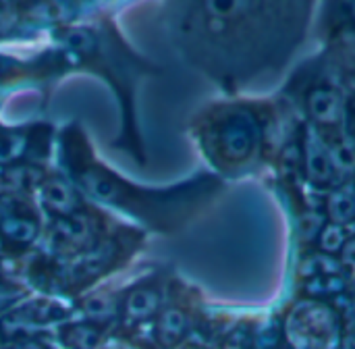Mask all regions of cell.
I'll list each match as a JSON object with an SVG mask.
<instances>
[{
	"label": "cell",
	"mask_w": 355,
	"mask_h": 349,
	"mask_svg": "<svg viewBox=\"0 0 355 349\" xmlns=\"http://www.w3.org/2000/svg\"><path fill=\"white\" fill-rule=\"evenodd\" d=\"M277 117L270 102L237 100L210 108L198 137L208 160L225 173L256 169L272 150Z\"/></svg>",
	"instance_id": "cell-2"
},
{
	"label": "cell",
	"mask_w": 355,
	"mask_h": 349,
	"mask_svg": "<svg viewBox=\"0 0 355 349\" xmlns=\"http://www.w3.org/2000/svg\"><path fill=\"white\" fill-rule=\"evenodd\" d=\"M329 12V27L335 40H355V2H331L324 6Z\"/></svg>",
	"instance_id": "cell-14"
},
{
	"label": "cell",
	"mask_w": 355,
	"mask_h": 349,
	"mask_svg": "<svg viewBox=\"0 0 355 349\" xmlns=\"http://www.w3.org/2000/svg\"><path fill=\"white\" fill-rule=\"evenodd\" d=\"M337 46L347 50V52H345V60H347L349 65L343 67V69H347V71L355 77V40H337Z\"/></svg>",
	"instance_id": "cell-20"
},
{
	"label": "cell",
	"mask_w": 355,
	"mask_h": 349,
	"mask_svg": "<svg viewBox=\"0 0 355 349\" xmlns=\"http://www.w3.org/2000/svg\"><path fill=\"white\" fill-rule=\"evenodd\" d=\"M308 81V79H306ZM302 112L306 123L318 129L324 137L343 131L345 127V96L339 77L314 75L300 92Z\"/></svg>",
	"instance_id": "cell-4"
},
{
	"label": "cell",
	"mask_w": 355,
	"mask_h": 349,
	"mask_svg": "<svg viewBox=\"0 0 355 349\" xmlns=\"http://www.w3.org/2000/svg\"><path fill=\"white\" fill-rule=\"evenodd\" d=\"M341 266L347 271V273H355V233H352L341 250V254L337 256Z\"/></svg>",
	"instance_id": "cell-19"
},
{
	"label": "cell",
	"mask_w": 355,
	"mask_h": 349,
	"mask_svg": "<svg viewBox=\"0 0 355 349\" xmlns=\"http://www.w3.org/2000/svg\"><path fill=\"white\" fill-rule=\"evenodd\" d=\"M8 300H10V293H8V291H4V289H0V308H2Z\"/></svg>",
	"instance_id": "cell-23"
},
{
	"label": "cell",
	"mask_w": 355,
	"mask_h": 349,
	"mask_svg": "<svg viewBox=\"0 0 355 349\" xmlns=\"http://www.w3.org/2000/svg\"><path fill=\"white\" fill-rule=\"evenodd\" d=\"M37 235L35 214L19 202L0 206V237L10 246H27Z\"/></svg>",
	"instance_id": "cell-6"
},
{
	"label": "cell",
	"mask_w": 355,
	"mask_h": 349,
	"mask_svg": "<svg viewBox=\"0 0 355 349\" xmlns=\"http://www.w3.org/2000/svg\"><path fill=\"white\" fill-rule=\"evenodd\" d=\"M277 349H285V348H277Z\"/></svg>",
	"instance_id": "cell-26"
},
{
	"label": "cell",
	"mask_w": 355,
	"mask_h": 349,
	"mask_svg": "<svg viewBox=\"0 0 355 349\" xmlns=\"http://www.w3.org/2000/svg\"><path fill=\"white\" fill-rule=\"evenodd\" d=\"M314 2L210 0L187 4L191 58L223 83L243 85L283 71L310 33Z\"/></svg>",
	"instance_id": "cell-1"
},
{
	"label": "cell",
	"mask_w": 355,
	"mask_h": 349,
	"mask_svg": "<svg viewBox=\"0 0 355 349\" xmlns=\"http://www.w3.org/2000/svg\"><path fill=\"white\" fill-rule=\"evenodd\" d=\"M119 254V246L116 244H106V246H100L92 252H87L75 266H73V279L75 281H85V279H92L96 277L98 273H102L112 260L114 256Z\"/></svg>",
	"instance_id": "cell-13"
},
{
	"label": "cell",
	"mask_w": 355,
	"mask_h": 349,
	"mask_svg": "<svg viewBox=\"0 0 355 349\" xmlns=\"http://www.w3.org/2000/svg\"><path fill=\"white\" fill-rule=\"evenodd\" d=\"M83 310H85V314L89 316L92 323L100 325V323H104L106 318L112 316L114 304L106 293H98V296H92V298H87L83 302Z\"/></svg>",
	"instance_id": "cell-18"
},
{
	"label": "cell",
	"mask_w": 355,
	"mask_h": 349,
	"mask_svg": "<svg viewBox=\"0 0 355 349\" xmlns=\"http://www.w3.org/2000/svg\"><path fill=\"white\" fill-rule=\"evenodd\" d=\"M106 349H131V346H127L123 341H112L110 346H106Z\"/></svg>",
	"instance_id": "cell-22"
},
{
	"label": "cell",
	"mask_w": 355,
	"mask_h": 349,
	"mask_svg": "<svg viewBox=\"0 0 355 349\" xmlns=\"http://www.w3.org/2000/svg\"><path fill=\"white\" fill-rule=\"evenodd\" d=\"M277 321L285 349H341L347 329L331 302L310 298H293Z\"/></svg>",
	"instance_id": "cell-3"
},
{
	"label": "cell",
	"mask_w": 355,
	"mask_h": 349,
	"mask_svg": "<svg viewBox=\"0 0 355 349\" xmlns=\"http://www.w3.org/2000/svg\"><path fill=\"white\" fill-rule=\"evenodd\" d=\"M297 137H300V148H302V162H304V179L310 187L318 191H329L333 189L339 181V175L335 171L331 150L327 144V137L308 125L306 121L297 127Z\"/></svg>",
	"instance_id": "cell-5"
},
{
	"label": "cell",
	"mask_w": 355,
	"mask_h": 349,
	"mask_svg": "<svg viewBox=\"0 0 355 349\" xmlns=\"http://www.w3.org/2000/svg\"><path fill=\"white\" fill-rule=\"evenodd\" d=\"M354 225H355V216H354Z\"/></svg>",
	"instance_id": "cell-27"
},
{
	"label": "cell",
	"mask_w": 355,
	"mask_h": 349,
	"mask_svg": "<svg viewBox=\"0 0 355 349\" xmlns=\"http://www.w3.org/2000/svg\"><path fill=\"white\" fill-rule=\"evenodd\" d=\"M322 212L329 223L352 227L355 216V181H341L322 198Z\"/></svg>",
	"instance_id": "cell-8"
},
{
	"label": "cell",
	"mask_w": 355,
	"mask_h": 349,
	"mask_svg": "<svg viewBox=\"0 0 355 349\" xmlns=\"http://www.w3.org/2000/svg\"><path fill=\"white\" fill-rule=\"evenodd\" d=\"M341 349H355V321L345 329V337H343Z\"/></svg>",
	"instance_id": "cell-21"
},
{
	"label": "cell",
	"mask_w": 355,
	"mask_h": 349,
	"mask_svg": "<svg viewBox=\"0 0 355 349\" xmlns=\"http://www.w3.org/2000/svg\"><path fill=\"white\" fill-rule=\"evenodd\" d=\"M60 339L69 349H94L102 341V327L96 323L71 325L62 331Z\"/></svg>",
	"instance_id": "cell-15"
},
{
	"label": "cell",
	"mask_w": 355,
	"mask_h": 349,
	"mask_svg": "<svg viewBox=\"0 0 355 349\" xmlns=\"http://www.w3.org/2000/svg\"><path fill=\"white\" fill-rule=\"evenodd\" d=\"M183 349H214L210 346H198V343H187V346H181Z\"/></svg>",
	"instance_id": "cell-24"
},
{
	"label": "cell",
	"mask_w": 355,
	"mask_h": 349,
	"mask_svg": "<svg viewBox=\"0 0 355 349\" xmlns=\"http://www.w3.org/2000/svg\"><path fill=\"white\" fill-rule=\"evenodd\" d=\"M355 283L352 281L349 273H329V275H320L308 281L297 283V298H310V300H322V302H331L337 296L345 293L347 289H352Z\"/></svg>",
	"instance_id": "cell-9"
},
{
	"label": "cell",
	"mask_w": 355,
	"mask_h": 349,
	"mask_svg": "<svg viewBox=\"0 0 355 349\" xmlns=\"http://www.w3.org/2000/svg\"><path fill=\"white\" fill-rule=\"evenodd\" d=\"M187 331L189 314L181 306H168L156 318V339L162 348H179Z\"/></svg>",
	"instance_id": "cell-10"
},
{
	"label": "cell",
	"mask_w": 355,
	"mask_h": 349,
	"mask_svg": "<svg viewBox=\"0 0 355 349\" xmlns=\"http://www.w3.org/2000/svg\"><path fill=\"white\" fill-rule=\"evenodd\" d=\"M158 308H160V293L152 285H141L133 289L123 304V312L131 323L150 321L152 316H156Z\"/></svg>",
	"instance_id": "cell-12"
},
{
	"label": "cell",
	"mask_w": 355,
	"mask_h": 349,
	"mask_svg": "<svg viewBox=\"0 0 355 349\" xmlns=\"http://www.w3.org/2000/svg\"><path fill=\"white\" fill-rule=\"evenodd\" d=\"M40 198L42 204L58 216H71L79 210V200L73 187L62 179H46L40 187Z\"/></svg>",
	"instance_id": "cell-11"
},
{
	"label": "cell",
	"mask_w": 355,
	"mask_h": 349,
	"mask_svg": "<svg viewBox=\"0 0 355 349\" xmlns=\"http://www.w3.org/2000/svg\"><path fill=\"white\" fill-rule=\"evenodd\" d=\"M15 349H40V346H19V348Z\"/></svg>",
	"instance_id": "cell-25"
},
{
	"label": "cell",
	"mask_w": 355,
	"mask_h": 349,
	"mask_svg": "<svg viewBox=\"0 0 355 349\" xmlns=\"http://www.w3.org/2000/svg\"><path fill=\"white\" fill-rule=\"evenodd\" d=\"M295 233L300 237L302 244H314L318 233L322 231V227L327 225V216L322 212V208H314L304 204V208H300L295 212Z\"/></svg>",
	"instance_id": "cell-16"
},
{
	"label": "cell",
	"mask_w": 355,
	"mask_h": 349,
	"mask_svg": "<svg viewBox=\"0 0 355 349\" xmlns=\"http://www.w3.org/2000/svg\"><path fill=\"white\" fill-rule=\"evenodd\" d=\"M349 227H343V225H335V223H329L322 227V231L318 233L316 241H314V250L324 254V256H333L337 258L349 237Z\"/></svg>",
	"instance_id": "cell-17"
},
{
	"label": "cell",
	"mask_w": 355,
	"mask_h": 349,
	"mask_svg": "<svg viewBox=\"0 0 355 349\" xmlns=\"http://www.w3.org/2000/svg\"><path fill=\"white\" fill-rule=\"evenodd\" d=\"M94 239V225L83 214L62 216L52 229V244L62 252H79L89 248Z\"/></svg>",
	"instance_id": "cell-7"
}]
</instances>
